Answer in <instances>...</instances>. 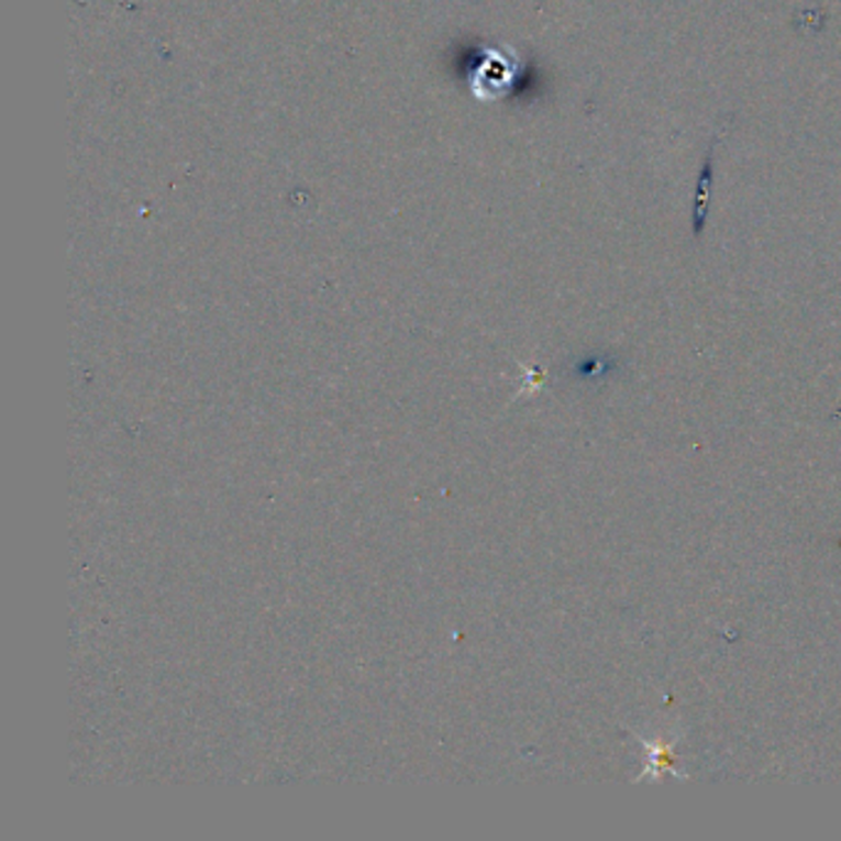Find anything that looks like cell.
Returning <instances> with one entry per match:
<instances>
[{"label":"cell","mask_w":841,"mask_h":841,"mask_svg":"<svg viewBox=\"0 0 841 841\" xmlns=\"http://www.w3.org/2000/svg\"><path fill=\"white\" fill-rule=\"evenodd\" d=\"M640 745L646 750V765L642 767V773L634 777V783H642V779H662V775H672L676 779H688L684 770L676 767L674 760V748L678 743V733L672 738V741H664V738H644L642 733L630 731Z\"/></svg>","instance_id":"6da1fadb"},{"label":"cell","mask_w":841,"mask_h":841,"mask_svg":"<svg viewBox=\"0 0 841 841\" xmlns=\"http://www.w3.org/2000/svg\"><path fill=\"white\" fill-rule=\"evenodd\" d=\"M711 186H713V146L704 161L701 174H698V186H696V198H694V235H698L706 225L708 202H711L708 200V196H711Z\"/></svg>","instance_id":"7a4b0ae2"}]
</instances>
